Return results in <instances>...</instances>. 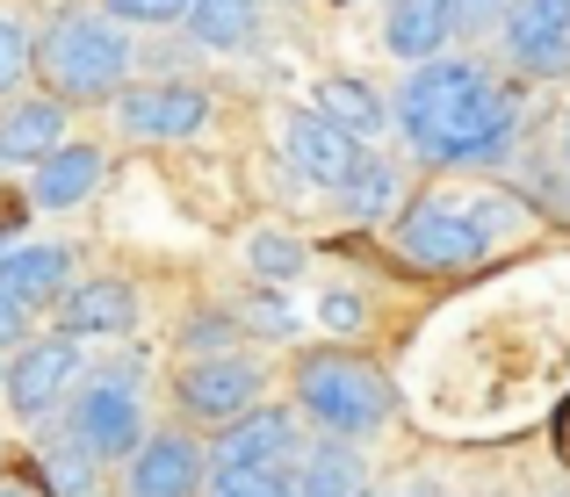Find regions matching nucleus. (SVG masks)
Masks as SVG:
<instances>
[{"label":"nucleus","instance_id":"1","mask_svg":"<svg viewBox=\"0 0 570 497\" xmlns=\"http://www.w3.org/2000/svg\"><path fill=\"white\" fill-rule=\"evenodd\" d=\"M37 66L43 80H51V95L66 101H109L124 95V72H130V37L116 14L101 8H58L51 29H43L37 43Z\"/></svg>","mask_w":570,"mask_h":497},{"label":"nucleus","instance_id":"2","mask_svg":"<svg viewBox=\"0 0 570 497\" xmlns=\"http://www.w3.org/2000/svg\"><path fill=\"white\" fill-rule=\"evenodd\" d=\"M296 411L318 433H333V440H368V433H383V418L397 411V389H390V375L362 354H311L304 368H296Z\"/></svg>","mask_w":570,"mask_h":497},{"label":"nucleus","instance_id":"3","mask_svg":"<svg viewBox=\"0 0 570 497\" xmlns=\"http://www.w3.org/2000/svg\"><path fill=\"white\" fill-rule=\"evenodd\" d=\"M491 95V72L476 58H419L397 80V130L404 145H426L433 130H448L455 116H470Z\"/></svg>","mask_w":570,"mask_h":497},{"label":"nucleus","instance_id":"4","mask_svg":"<svg viewBox=\"0 0 570 497\" xmlns=\"http://www.w3.org/2000/svg\"><path fill=\"white\" fill-rule=\"evenodd\" d=\"M484 252H491V238L476 231V217L455 209V202H419V209H404V223H397V260L419 267V275H470Z\"/></svg>","mask_w":570,"mask_h":497},{"label":"nucleus","instance_id":"5","mask_svg":"<svg viewBox=\"0 0 570 497\" xmlns=\"http://www.w3.org/2000/svg\"><path fill=\"white\" fill-rule=\"evenodd\" d=\"M66 433H72V440H80L95 461H130V455H138V440H145L138 382H109V375H95V382L72 397Z\"/></svg>","mask_w":570,"mask_h":497},{"label":"nucleus","instance_id":"6","mask_svg":"<svg viewBox=\"0 0 570 497\" xmlns=\"http://www.w3.org/2000/svg\"><path fill=\"white\" fill-rule=\"evenodd\" d=\"M296 447H304V418L282 411V404H246L238 418H224L209 476H238V469H289Z\"/></svg>","mask_w":570,"mask_h":497},{"label":"nucleus","instance_id":"7","mask_svg":"<svg viewBox=\"0 0 570 497\" xmlns=\"http://www.w3.org/2000/svg\"><path fill=\"white\" fill-rule=\"evenodd\" d=\"M116 123L138 145H174V138H195L209 123V95L188 80H145V87L116 95Z\"/></svg>","mask_w":570,"mask_h":497},{"label":"nucleus","instance_id":"8","mask_svg":"<svg viewBox=\"0 0 570 497\" xmlns=\"http://www.w3.org/2000/svg\"><path fill=\"white\" fill-rule=\"evenodd\" d=\"M513 138H520V101L491 87L470 116H455L448 130H433L426 145H412V152L433 159V166H491V159L513 152Z\"/></svg>","mask_w":570,"mask_h":497},{"label":"nucleus","instance_id":"9","mask_svg":"<svg viewBox=\"0 0 570 497\" xmlns=\"http://www.w3.org/2000/svg\"><path fill=\"white\" fill-rule=\"evenodd\" d=\"M499 37H505V58L528 80H563L570 72V0H513Z\"/></svg>","mask_w":570,"mask_h":497},{"label":"nucleus","instance_id":"10","mask_svg":"<svg viewBox=\"0 0 570 497\" xmlns=\"http://www.w3.org/2000/svg\"><path fill=\"white\" fill-rule=\"evenodd\" d=\"M80 382V339H22V360H8V375H0V389H8V404L22 418H51L58 397Z\"/></svg>","mask_w":570,"mask_h":497},{"label":"nucleus","instance_id":"11","mask_svg":"<svg viewBox=\"0 0 570 497\" xmlns=\"http://www.w3.org/2000/svg\"><path fill=\"white\" fill-rule=\"evenodd\" d=\"M174 389H181L188 418H217V426H224V418H238L253 397H261V360L224 354V346H217V354H195Z\"/></svg>","mask_w":570,"mask_h":497},{"label":"nucleus","instance_id":"12","mask_svg":"<svg viewBox=\"0 0 570 497\" xmlns=\"http://www.w3.org/2000/svg\"><path fill=\"white\" fill-rule=\"evenodd\" d=\"M130 325H138V289L124 275L66 281V296H58V331L66 339H124Z\"/></svg>","mask_w":570,"mask_h":497},{"label":"nucleus","instance_id":"13","mask_svg":"<svg viewBox=\"0 0 570 497\" xmlns=\"http://www.w3.org/2000/svg\"><path fill=\"white\" fill-rule=\"evenodd\" d=\"M209 484V461L188 433H145L130 455V497H195Z\"/></svg>","mask_w":570,"mask_h":497},{"label":"nucleus","instance_id":"14","mask_svg":"<svg viewBox=\"0 0 570 497\" xmlns=\"http://www.w3.org/2000/svg\"><path fill=\"white\" fill-rule=\"evenodd\" d=\"M282 152H289V166L304 180L333 188V180L354 166V152H362V138H347L340 123H325L318 109H289V116H282Z\"/></svg>","mask_w":570,"mask_h":497},{"label":"nucleus","instance_id":"15","mask_svg":"<svg viewBox=\"0 0 570 497\" xmlns=\"http://www.w3.org/2000/svg\"><path fill=\"white\" fill-rule=\"evenodd\" d=\"M66 123H72V109L58 95L8 101V116H0V166H37V159H51L58 145H66Z\"/></svg>","mask_w":570,"mask_h":497},{"label":"nucleus","instance_id":"16","mask_svg":"<svg viewBox=\"0 0 570 497\" xmlns=\"http://www.w3.org/2000/svg\"><path fill=\"white\" fill-rule=\"evenodd\" d=\"M95 188H101V152H95V145H58L51 159L29 166V202H37L43 217H58V209H80Z\"/></svg>","mask_w":570,"mask_h":497},{"label":"nucleus","instance_id":"17","mask_svg":"<svg viewBox=\"0 0 570 497\" xmlns=\"http://www.w3.org/2000/svg\"><path fill=\"white\" fill-rule=\"evenodd\" d=\"M66 281H72V252L66 246H29V238H14V246L0 252V289H14L29 310L58 304Z\"/></svg>","mask_w":570,"mask_h":497},{"label":"nucleus","instance_id":"18","mask_svg":"<svg viewBox=\"0 0 570 497\" xmlns=\"http://www.w3.org/2000/svg\"><path fill=\"white\" fill-rule=\"evenodd\" d=\"M448 37H455V8L448 0H390L383 8V43L397 58H441L448 51Z\"/></svg>","mask_w":570,"mask_h":497},{"label":"nucleus","instance_id":"19","mask_svg":"<svg viewBox=\"0 0 570 497\" xmlns=\"http://www.w3.org/2000/svg\"><path fill=\"white\" fill-rule=\"evenodd\" d=\"M311 109L325 116V123H340L347 138H383V123H390V101L376 95L368 80H354V72H333V80H318V95H311Z\"/></svg>","mask_w":570,"mask_h":497},{"label":"nucleus","instance_id":"20","mask_svg":"<svg viewBox=\"0 0 570 497\" xmlns=\"http://www.w3.org/2000/svg\"><path fill=\"white\" fill-rule=\"evenodd\" d=\"M333 195H340V217H354V223H376L397 209V166L376 159V152H354V166L333 180Z\"/></svg>","mask_w":570,"mask_h":497},{"label":"nucleus","instance_id":"21","mask_svg":"<svg viewBox=\"0 0 570 497\" xmlns=\"http://www.w3.org/2000/svg\"><path fill=\"white\" fill-rule=\"evenodd\" d=\"M362 490H368V469H362V455H354V440H333V433H325L304 455L296 497H362Z\"/></svg>","mask_w":570,"mask_h":497},{"label":"nucleus","instance_id":"22","mask_svg":"<svg viewBox=\"0 0 570 497\" xmlns=\"http://www.w3.org/2000/svg\"><path fill=\"white\" fill-rule=\"evenodd\" d=\"M181 22L203 51H246L253 29H261V8H253V0H188Z\"/></svg>","mask_w":570,"mask_h":497},{"label":"nucleus","instance_id":"23","mask_svg":"<svg viewBox=\"0 0 570 497\" xmlns=\"http://www.w3.org/2000/svg\"><path fill=\"white\" fill-rule=\"evenodd\" d=\"M246 267H253L261 281H296V275L311 267V246H304L296 231H275V223H261V231L246 238Z\"/></svg>","mask_w":570,"mask_h":497},{"label":"nucleus","instance_id":"24","mask_svg":"<svg viewBox=\"0 0 570 497\" xmlns=\"http://www.w3.org/2000/svg\"><path fill=\"white\" fill-rule=\"evenodd\" d=\"M95 469L101 461L87 455L80 440H43V476H51V497H95Z\"/></svg>","mask_w":570,"mask_h":497},{"label":"nucleus","instance_id":"25","mask_svg":"<svg viewBox=\"0 0 570 497\" xmlns=\"http://www.w3.org/2000/svg\"><path fill=\"white\" fill-rule=\"evenodd\" d=\"M29 72H37V43H29V22L0 8V95H14Z\"/></svg>","mask_w":570,"mask_h":497},{"label":"nucleus","instance_id":"26","mask_svg":"<svg viewBox=\"0 0 570 497\" xmlns=\"http://www.w3.org/2000/svg\"><path fill=\"white\" fill-rule=\"evenodd\" d=\"M209 497H296L289 469H238V476H209Z\"/></svg>","mask_w":570,"mask_h":497},{"label":"nucleus","instance_id":"27","mask_svg":"<svg viewBox=\"0 0 570 497\" xmlns=\"http://www.w3.org/2000/svg\"><path fill=\"white\" fill-rule=\"evenodd\" d=\"M101 14H116L124 29H167L188 14V0H101Z\"/></svg>","mask_w":570,"mask_h":497},{"label":"nucleus","instance_id":"28","mask_svg":"<svg viewBox=\"0 0 570 497\" xmlns=\"http://www.w3.org/2000/svg\"><path fill=\"white\" fill-rule=\"evenodd\" d=\"M362 318H368L362 289H325V296H318V325H325V331H362Z\"/></svg>","mask_w":570,"mask_h":497},{"label":"nucleus","instance_id":"29","mask_svg":"<svg viewBox=\"0 0 570 497\" xmlns=\"http://www.w3.org/2000/svg\"><path fill=\"white\" fill-rule=\"evenodd\" d=\"M448 8H455V29H462V37H484V29L505 22V8H513V0H448Z\"/></svg>","mask_w":570,"mask_h":497},{"label":"nucleus","instance_id":"30","mask_svg":"<svg viewBox=\"0 0 570 497\" xmlns=\"http://www.w3.org/2000/svg\"><path fill=\"white\" fill-rule=\"evenodd\" d=\"M29 339V304L14 289H0V346H22Z\"/></svg>","mask_w":570,"mask_h":497},{"label":"nucleus","instance_id":"31","mask_svg":"<svg viewBox=\"0 0 570 497\" xmlns=\"http://www.w3.org/2000/svg\"><path fill=\"white\" fill-rule=\"evenodd\" d=\"M188 339L217 354V339H232V318H195V325H188Z\"/></svg>","mask_w":570,"mask_h":497},{"label":"nucleus","instance_id":"32","mask_svg":"<svg viewBox=\"0 0 570 497\" xmlns=\"http://www.w3.org/2000/svg\"><path fill=\"white\" fill-rule=\"evenodd\" d=\"M390 497H441V484H433V476H419V484H404V490H390Z\"/></svg>","mask_w":570,"mask_h":497},{"label":"nucleus","instance_id":"33","mask_svg":"<svg viewBox=\"0 0 570 497\" xmlns=\"http://www.w3.org/2000/svg\"><path fill=\"white\" fill-rule=\"evenodd\" d=\"M557 152H563V166H570V116H563V138H557Z\"/></svg>","mask_w":570,"mask_h":497},{"label":"nucleus","instance_id":"34","mask_svg":"<svg viewBox=\"0 0 570 497\" xmlns=\"http://www.w3.org/2000/svg\"><path fill=\"white\" fill-rule=\"evenodd\" d=\"M0 497H29V490H14V484H0Z\"/></svg>","mask_w":570,"mask_h":497},{"label":"nucleus","instance_id":"35","mask_svg":"<svg viewBox=\"0 0 570 497\" xmlns=\"http://www.w3.org/2000/svg\"><path fill=\"white\" fill-rule=\"evenodd\" d=\"M0 461H8V447H0Z\"/></svg>","mask_w":570,"mask_h":497},{"label":"nucleus","instance_id":"36","mask_svg":"<svg viewBox=\"0 0 570 497\" xmlns=\"http://www.w3.org/2000/svg\"><path fill=\"white\" fill-rule=\"evenodd\" d=\"M362 497H376V490H362Z\"/></svg>","mask_w":570,"mask_h":497},{"label":"nucleus","instance_id":"37","mask_svg":"<svg viewBox=\"0 0 570 497\" xmlns=\"http://www.w3.org/2000/svg\"><path fill=\"white\" fill-rule=\"evenodd\" d=\"M0 375H8V368H0Z\"/></svg>","mask_w":570,"mask_h":497}]
</instances>
